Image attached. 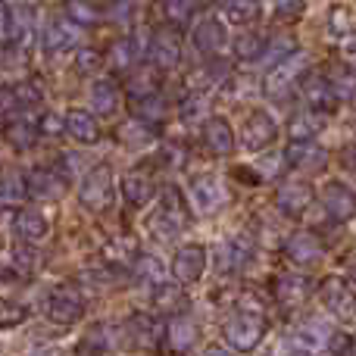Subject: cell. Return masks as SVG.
I'll use <instances>...</instances> for the list:
<instances>
[{"label":"cell","instance_id":"obj_51","mask_svg":"<svg viewBox=\"0 0 356 356\" xmlns=\"http://www.w3.org/2000/svg\"><path fill=\"white\" fill-rule=\"evenodd\" d=\"M75 66H79V72H94V69L100 66V54L97 50H81Z\"/></svg>","mask_w":356,"mask_h":356},{"label":"cell","instance_id":"obj_25","mask_svg":"<svg viewBox=\"0 0 356 356\" xmlns=\"http://www.w3.org/2000/svg\"><path fill=\"white\" fill-rule=\"evenodd\" d=\"M119 100H122V94H119L116 81L97 79L91 85V110H97L100 116H113L119 110Z\"/></svg>","mask_w":356,"mask_h":356},{"label":"cell","instance_id":"obj_32","mask_svg":"<svg viewBox=\"0 0 356 356\" xmlns=\"http://www.w3.org/2000/svg\"><path fill=\"white\" fill-rule=\"evenodd\" d=\"M10 269L16 272V275H22V278L35 275V272H38V250H35V244H22V241H19V244L10 250Z\"/></svg>","mask_w":356,"mask_h":356},{"label":"cell","instance_id":"obj_18","mask_svg":"<svg viewBox=\"0 0 356 356\" xmlns=\"http://www.w3.org/2000/svg\"><path fill=\"white\" fill-rule=\"evenodd\" d=\"M275 203L284 216L297 219V216H303L309 209V203H313V188H309L307 181H284L275 194Z\"/></svg>","mask_w":356,"mask_h":356},{"label":"cell","instance_id":"obj_44","mask_svg":"<svg viewBox=\"0 0 356 356\" xmlns=\"http://www.w3.org/2000/svg\"><path fill=\"white\" fill-rule=\"evenodd\" d=\"M222 75H225V66H219V63L213 66V60H209V63H203L200 69H194V72H191V85H197V88L216 85Z\"/></svg>","mask_w":356,"mask_h":356},{"label":"cell","instance_id":"obj_59","mask_svg":"<svg viewBox=\"0 0 356 356\" xmlns=\"http://www.w3.org/2000/svg\"><path fill=\"white\" fill-rule=\"evenodd\" d=\"M350 278H353V282H356V263L350 266Z\"/></svg>","mask_w":356,"mask_h":356},{"label":"cell","instance_id":"obj_42","mask_svg":"<svg viewBox=\"0 0 356 356\" xmlns=\"http://www.w3.org/2000/svg\"><path fill=\"white\" fill-rule=\"evenodd\" d=\"M135 272H138L141 282H150V284L163 282V275H166V269H163V263L156 257H138L135 259Z\"/></svg>","mask_w":356,"mask_h":356},{"label":"cell","instance_id":"obj_57","mask_svg":"<svg viewBox=\"0 0 356 356\" xmlns=\"http://www.w3.org/2000/svg\"><path fill=\"white\" fill-rule=\"evenodd\" d=\"M341 156H344V166L356 169V141L347 144V147H344V154H341Z\"/></svg>","mask_w":356,"mask_h":356},{"label":"cell","instance_id":"obj_24","mask_svg":"<svg viewBox=\"0 0 356 356\" xmlns=\"http://www.w3.org/2000/svg\"><path fill=\"white\" fill-rule=\"evenodd\" d=\"M66 135L79 144H97V138H100L97 116L88 110H69L66 113Z\"/></svg>","mask_w":356,"mask_h":356},{"label":"cell","instance_id":"obj_28","mask_svg":"<svg viewBox=\"0 0 356 356\" xmlns=\"http://www.w3.org/2000/svg\"><path fill=\"white\" fill-rule=\"evenodd\" d=\"M154 307L163 309V313H178V309H184V288H181V282H178V284L156 282L154 284Z\"/></svg>","mask_w":356,"mask_h":356},{"label":"cell","instance_id":"obj_60","mask_svg":"<svg viewBox=\"0 0 356 356\" xmlns=\"http://www.w3.org/2000/svg\"><path fill=\"white\" fill-rule=\"evenodd\" d=\"M0 288H3V272H0Z\"/></svg>","mask_w":356,"mask_h":356},{"label":"cell","instance_id":"obj_31","mask_svg":"<svg viewBox=\"0 0 356 356\" xmlns=\"http://www.w3.org/2000/svg\"><path fill=\"white\" fill-rule=\"evenodd\" d=\"M119 141L125 144V147H147L150 141H154V129H150V122H144V119H131V122L119 125Z\"/></svg>","mask_w":356,"mask_h":356},{"label":"cell","instance_id":"obj_14","mask_svg":"<svg viewBox=\"0 0 356 356\" xmlns=\"http://www.w3.org/2000/svg\"><path fill=\"white\" fill-rule=\"evenodd\" d=\"M63 191H66V178L56 172V169H50V166L31 169L29 178H25V194H31L38 203L41 200H56Z\"/></svg>","mask_w":356,"mask_h":356},{"label":"cell","instance_id":"obj_15","mask_svg":"<svg viewBox=\"0 0 356 356\" xmlns=\"http://www.w3.org/2000/svg\"><path fill=\"white\" fill-rule=\"evenodd\" d=\"M284 257L294 266H316L325 257V247H322V241L316 238L313 232H297V234H291L288 244H284Z\"/></svg>","mask_w":356,"mask_h":356},{"label":"cell","instance_id":"obj_35","mask_svg":"<svg viewBox=\"0 0 356 356\" xmlns=\"http://www.w3.org/2000/svg\"><path fill=\"white\" fill-rule=\"evenodd\" d=\"M225 13L234 25H250L259 19L263 3H259V0H225Z\"/></svg>","mask_w":356,"mask_h":356},{"label":"cell","instance_id":"obj_53","mask_svg":"<svg viewBox=\"0 0 356 356\" xmlns=\"http://www.w3.org/2000/svg\"><path fill=\"white\" fill-rule=\"evenodd\" d=\"M13 106H16L13 88H3V85H0V116H3V113H13Z\"/></svg>","mask_w":356,"mask_h":356},{"label":"cell","instance_id":"obj_17","mask_svg":"<svg viewBox=\"0 0 356 356\" xmlns=\"http://www.w3.org/2000/svg\"><path fill=\"white\" fill-rule=\"evenodd\" d=\"M319 300H322V307L334 316H350L356 307V297L344 278H325V282L319 284Z\"/></svg>","mask_w":356,"mask_h":356},{"label":"cell","instance_id":"obj_6","mask_svg":"<svg viewBox=\"0 0 356 356\" xmlns=\"http://www.w3.org/2000/svg\"><path fill=\"white\" fill-rule=\"evenodd\" d=\"M44 313H47V319L54 322V325H75V322L81 319V313H85V303H81L79 291L63 284V288H56L47 294Z\"/></svg>","mask_w":356,"mask_h":356},{"label":"cell","instance_id":"obj_39","mask_svg":"<svg viewBox=\"0 0 356 356\" xmlns=\"http://www.w3.org/2000/svg\"><path fill=\"white\" fill-rule=\"evenodd\" d=\"M13 97H16V106H38L44 100V91H41V81H19L13 88Z\"/></svg>","mask_w":356,"mask_h":356},{"label":"cell","instance_id":"obj_49","mask_svg":"<svg viewBox=\"0 0 356 356\" xmlns=\"http://www.w3.org/2000/svg\"><path fill=\"white\" fill-rule=\"evenodd\" d=\"M163 13H166V19L172 25H184L191 19V3L188 0H166V10Z\"/></svg>","mask_w":356,"mask_h":356},{"label":"cell","instance_id":"obj_23","mask_svg":"<svg viewBox=\"0 0 356 356\" xmlns=\"http://www.w3.org/2000/svg\"><path fill=\"white\" fill-rule=\"evenodd\" d=\"M197 322L188 319V316H172L166 325V344L169 350H178V353H188L197 347Z\"/></svg>","mask_w":356,"mask_h":356},{"label":"cell","instance_id":"obj_16","mask_svg":"<svg viewBox=\"0 0 356 356\" xmlns=\"http://www.w3.org/2000/svg\"><path fill=\"white\" fill-rule=\"evenodd\" d=\"M191 41H194V47L200 50V54H207V56L219 54V50L228 44L225 22H219L216 16H203L200 22L194 25V31H191Z\"/></svg>","mask_w":356,"mask_h":356},{"label":"cell","instance_id":"obj_58","mask_svg":"<svg viewBox=\"0 0 356 356\" xmlns=\"http://www.w3.org/2000/svg\"><path fill=\"white\" fill-rule=\"evenodd\" d=\"M200 3H207V6H213V3H225V0H200Z\"/></svg>","mask_w":356,"mask_h":356},{"label":"cell","instance_id":"obj_9","mask_svg":"<svg viewBox=\"0 0 356 356\" xmlns=\"http://www.w3.org/2000/svg\"><path fill=\"white\" fill-rule=\"evenodd\" d=\"M322 207H325L328 219L332 222H347L356 216V191L350 184L344 181H328L325 188H322Z\"/></svg>","mask_w":356,"mask_h":356},{"label":"cell","instance_id":"obj_1","mask_svg":"<svg viewBox=\"0 0 356 356\" xmlns=\"http://www.w3.org/2000/svg\"><path fill=\"white\" fill-rule=\"evenodd\" d=\"M184 225H188V203L181 200V194H178L175 188H169L166 194H163V200L156 203V209L147 216L144 228H147V234H154L156 241H175L178 234L184 232Z\"/></svg>","mask_w":356,"mask_h":356},{"label":"cell","instance_id":"obj_43","mask_svg":"<svg viewBox=\"0 0 356 356\" xmlns=\"http://www.w3.org/2000/svg\"><path fill=\"white\" fill-rule=\"evenodd\" d=\"M353 29V16L347 6H332V13H328V31H332L334 38H347Z\"/></svg>","mask_w":356,"mask_h":356},{"label":"cell","instance_id":"obj_7","mask_svg":"<svg viewBox=\"0 0 356 356\" xmlns=\"http://www.w3.org/2000/svg\"><path fill=\"white\" fill-rule=\"evenodd\" d=\"M282 160L297 172H322L328 166V150L322 144H316L313 138H307V141H291L284 147Z\"/></svg>","mask_w":356,"mask_h":356},{"label":"cell","instance_id":"obj_45","mask_svg":"<svg viewBox=\"0 0 356 356\" xmlns=\"http://www.w3.org/2000/svg\"><path fill=\"white\" fill-rule=\"evenodd\" d=\"M25 316H29V313H25V309L19 307V303H13V300H0V332L22 325Z\"/></svg>","mask_w":356,"mask_h":356},{"label":"cell","instance_id":"obj_13","mask_svg":"<svg viewBox=\"0 0 356 356\" xmlns=\"http://www.w3.org/2000/svg\"><path fill=\"white\" fill-rule=\"evenodd\" d=\"M147 60L154 63L156 69H172L181 60V38L175 35L172 29L156 31L147 41Z\"/></svg>","mask_w":356,"mask_h":356},{"label":"cell","instance_id":"obj_22","mask_svg":"<svg viewBox=\"0 0 356 356\" xmlns=\"http://www.w3.org/2000/svg\"><path fill=\"white\" fill-rule=\"evenodd\" d=\"M303 100H307V106L313 113H325V116L338 106V97H334L325 75H313V79L303 81Z\"/></svg>","mask_w":356,"mask_h":356},{"label":"cell","instance_id":"obj_12","mask_svg":"<svg viewBox=\"0 0 356 356\" xmlns=\"http://www.w3.org/2000/svg\"><path fill=\"white\" fill-rule=\"evenodd\" d=\"M79 29H75V22L72 19H54V22H47L44 25V31H41V47H44V54L47 56H60V54H66V50H72L75 44H79Z\"/></svg>","mask_w":356,"mask_h":356},{"label":"cell","instance_id":"obj_20","mask_svg":"<svg viewBox=\"0 0 356 356\" xmlns=\"http://www.w3.org/2000/svg\"><path fill=\"white\" fill-rule=\"evenodd\" d=\"M272 294L284 309H297L309 300L313 288H309V282L303 275H278L275 284H272Z\"/></svg>","mask_w":356,"mask_h":356},{"label":"cell","instance_id":"obj_50","mask_svg":"<svg viewBox=\"0 0 356 356\" xmlns=\"http://www.w3.org/2000/svg\"><path fill=\"white\" fill-rule=\"evenodd\" d=\"M269 6L275 10L278 19H291V16H300L303 0H269Z\"/></svg>","mask_w":356,"mask_h":356},{"label":"cell","instance_id":"obj_48","mask_svg":"<svg viewBox=\"0 0 356 356\" xmlns=\"http://www.w3.org/2000/svg\"><path fill=\"white\" fill-rule=\"evenodd\" d=\"M63 129H66V119L54 110L41 113V119H38V131H41V135H63Z\"/></svg>","mask_w":356,"mask_h":356},{"label":"cell","instance_id":"obj_8","mask_svg":"<svg viewBox=\"0 0 356 356\" xmlns=\"http://www.w3.org/2000/svg\"><path fill=\"white\" fill-rule=\"evenodd\" d=\"M275 135H278V125L269 110H253L250 116L244 119V125H241V144H244L247 150L269 147V144L275 141Z\"/></svg>","mask_w":356,"mask_h":356},{"label":"cell","instance_id":"obj_4","mask_svg":"<svg viewBox=\"0 0 356 356\" xmlns=\"http://www.w3.org/2000/svg\"><path fill=\"white\" fill-rule=\"evenodd\" d=\"M79 200H81V207H88L91 213H100V209L110 207V200H113V172H110V166H94L81 175Z\"/></svg>","mask_w":356,"mask_h":356},{"label":"cell","instance_id":"obj_5","mask_svg":"<svg viewBox=\"0 0 356 356\" xmlns=\"http://www.w3.org/2000/svg\"><path fill=\"white\" fill-rule=\"evenodd\" d=\"M188 197H191V203H194L197 213H219L228 200L225 184H222L219 175H213V172H200V175L191 178Z\"/></svg>","mask_w":356,"mask_h":356},{"label":"cell","instance_id":"obj_36","mask_svg":"<svg viewBox=\"0 0 356 356\" xmlns=\"http://www.w3.org/2000/svg\"><path fill=\"white\" fill-rule=\"evenodd\" d=\"M135 116L144 119V122H160V119L166 116V100H163L156 91L144 94V97L135 100Z\"/></svg>","mask_w":356,"mask_h":356},{"label":"cell","instance_id":"obj_29","mask_svg":"<svg viewBox=\"0 0 356 356\" xmlns=\"http://www.w3.org/2000/svg\"><path fill=\"white\" fill-rule=\"evenodd\" d=\"M325 79H328V85H332V91H334L338 100H353L356 97V69L353 66L341 63V66H334Z\"/></svg>","mask_w":356,"mask_h":356},{"label":"cell","instance_id":"obj_54","mask_svg":"<svg viewBox=\"0 0 356 356\" xmlns=\"http://www.w3.org/2000/svg\"><path fill=\"white\" fill-rule=\"evenodd\" d=\"M110 16H116L119 22H129V19H131L129 3H125V0H119V3H113V6H110Z\"/></svg>","mask_w":356,"mask_h":356},{"label":"cell","instance_id":"obj_19","mask_svg":"<svg viewBox=\"0 0 356 356\" xmlns=\"http://www.w3.org/2000/svg\"><path fill=\"white\" fill-rule=\"evenodd\" d=\"M13 232L22 244H41L44 238L50 234V222L41 209H19L16 219H13Z\"/></svg>","mask_w":356,"mask_h":356},{"label":"cell","instance_id":"obj_10","mask_svg":"<svg viewBox=\"0 0 356 356\" xmlns=\"http://www.w3.org/2000/svg\"><path fill=\"white\" fill-rule=\"evenodd\" d=\"M207 247L200 244H188L181 247V250L172 257V275L175 282L181 284H197L203 278V272H207Z\"/></svg>","mask_w":356,"mask_h":356},{"label":"cell","instance_id":"obj_46","mask_svg":"<svg viewBox=\"0 0 356 356\" xmlns=\"http://www.w3.org/2000/svg\"><path fill=\"white\" fill-rule=\"evenodd\" d=\"M129 332H131V338L135 341H150V338H156V325H154V319L150 316H131L129 319Z\"/></svg>","mask_w":356,"mask_h":356},{"label":"cell","instance_id":"obj_47","mask_svg":"<svg viewBox=\"0 0 356 356\" xmlns=\"http://www.w3.org/2000/svg\"><path fill=\"white\" fill-rule=\"evenodd\" d=\"M325 350H328V353H353V350H356L353 334H347V332H328Z\"/></svg>","mask_w":356,"mask_h":356},{"label":"cell","instance_id":"obj_40","mask_svg":"<svg viewBox=\"0 0 356 356\" xmlns=\"http://www.w3.org/2000/svg\"><path fill=\"white\" fill-rule=\"evenodd\" d=\"M104 332H106V325H94L91 334H88V338L81 341L75 350H79V353H106V350H113V341L106 338Z\"/></svg>","mask_w":356,"mask_h":356},{"label":"cell","instance_id":"obj_3","mask_svg":"<svg viewBox=\"0 0 356 356\" xmlns=\"http://www.w3.org/2000/svg\"><path fill=\"white\" fill-rule=\"evenodd\" d=\"M307 60L309 56L303 54V50H291L288 56L275 60L263 79V91L269 94V97H284V91H291V85L307 72Z\"/></svg>","mask_w":356,"mask_h":356},{"label":"cell","instance_id":"obj_56","mask_svg":"<svg viewBox=\"0 0 356 356\" xmlns=\"http://www.w3.org/2000/svg\"><path fill=\"white\" fill-rule=\"evenodd\" d=\"M344 63L356 69V38H350V41L344 44Z\"/></svg>","mask_w":356,"mask_h":356},{"label":"cell","instance_id":"obj_37","mask_svg":"<svg viewBox=\"0 0 356 356\" xmlns=\"http://www.w3.org/2000/svg\"><path fill=\"white\" fill-rule=\"evenodd\" d=\"M207 106H209L207 91H200V88H197L194 94H188V97L181 100V122L194 125V122H200V119H207Z\"/></svg>","mask_w":356,"mask_h":356},{"label":"cell","instance_id":"obj_38","mask_svg":"<svg viewBox=\"0 0 356 356\" xmlns=\"http://www.w3.org/2000/svg\"><path fill=\"white\" fill-rule=\"evenodd\" d=\"M66 19H72L75 25H91L100 19V10L91 0H69L66 3Z\"/></svg>","mask_w":356,"mask_h":356},{"label":"cell","instance_id":"obj_11","mask_svg":"<svg viewBox=\"0 0 356 356\" xmlns=\"http://www.w3.org/2000/svg\"><path fill=\"white\" fill-rule=\"evenodd\" d=\"M253 257V244L244 238V234H234V238H225L219 247L213 250L216 269L219 272H241Z\"/></svg>","mask_w":356,"mask_h":356},{"label":"cell","instance_id":"obj_26","mask_svg":"<svg viewBox=\"0 0 356 356\" xmlns=\"http://www.w3.org/2000/svg\"><path fill=\"white\" fill-rule=\"evenodd\" d=\"M122 197L129 207H144V203L154 200V181L147 175H138V172H129L122 178Z\"/></svg>","mask_w":356,"mask_h":356},{"label":"cell","instance_id":"obj_41","mask_svg":"<svg viewBox=\"0 0 356 356\" xmlns=\"http://www.w3.org/2000/svg\"><path fill=\"white\" fill-rule=\"evenodd\" d=\"M291 50H297V44H294V38L291 35H278V38H272V41H266V50H263V56L259 60H266L272 66L275 60H282V56H288Z\"/></svg>","mask_w":356,"mask_h":356},{"label":"cell","instance_id":"obj_52","mask_svg":"<svg viewBox=\"0 0 356 356\" xmlns=\"http://www.w3.org/2000/svg\"><path fill=\"white\" fill-rule=\"evenodd\" d=\"M106 257H113L116 263H125V259H131V247L125 244V241H113V244L106 247Z\"/></svg>","mask_w":356,"mask_h":356},{"label":"cell","instance_id":"obj_27","mask_svg":"<svg viewBox=\"0 0 356 356\" xmlns=\"http://www.w3.org/2000/svg\"><path fill=\"white\" fill-rule=\"evenodd\" d=\"M322 125H325V113H313V110L297 113V116L288 122V138L291 141H307V138L319 135Z\"/></svg>","mask_w":356,"mask_h":356},{"label":"cell","instance_id":"obj_30","mask_svg":"<svg viewBox=\"0 0 356 356\" xmlns=\"http://www.w3.org/2000/svg\"><path fill=\"white\" fill-rule=\"evenodd\" d=\"M38 122H31V119H13L10 125H6V138H10V144L16 150H31L38 144Z\"/></svg>","mask_w":356,"mask_h":356},{"label":"cell","instance_id":"obj_33","mask_svg":"<svg viewBox=\"0 0 356 356\" xmlns=\"http://www.w3.org/2000/svg\"><path fill=\"white\" fill-rule=\"evenodd\" d=\"M266 50V38L257 35V31H244V35L234 38V56H238L241 63H253L259 60Z\"/></svg>","mask_w":356,"mask_h":356},{"label":"cell","instance_id":"obj_2","mask_svg":"<svg viewBox=\"0 0 356 356\" xmlns=\"http://www.w3.org/2000/svg\"><path fill=\"white\" fill-rule=\"evenodd\" d=\"M222 338L228 341L232 350H253V347L266 338V319L259 313H253V309L234 313V316H228L225 325H222Z\"/></svg>","mask_w":356,"mask_h":356},{"label":"cell","instance_id":"obj_34","mask_svg":"<svg viewBox=\"0 0 356 356\" xmlns=\"http://www.w3.org/2000/svg\"><path fill=\"white\" fill-rule=\"evenodd\" d=\"M25 197V178L13 169H3L0 172V207H13Z\"/></svg>","mask_w":356,"mask_h":356},{"label":"cell","instance_id":"obj_21","mask_svg":"<svg viewBox=\"0 0 356 356\" xmlns=\"http://www.w3.org/2000/svg\"><path fill=\"white\" fill-rule=\"evenodd\" d=\"M203 141H207V147L213 150V154L219 156H232L234 154V129L228 119L222 116H213L203 122Z\"/></svg>","mask_w":356,"mask_h":356},{"label":"cell","instance_id":"obj_55","mask_svg":"<svg viewBox=\"0 0 356 356\" xmlns=\"http://www.w3.org/2000/svg\"><path fill=\"white\" fill-rule=\"evenodd\" d=\"M6 35H10V6L0 0V41H3Z\"/></svg>","mask_w":356,"mask_h":356}]
</instances>
